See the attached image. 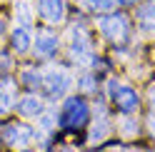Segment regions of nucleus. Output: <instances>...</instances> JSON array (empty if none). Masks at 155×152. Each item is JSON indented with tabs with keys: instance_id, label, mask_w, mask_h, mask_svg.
Here are the masks:
<instances>
[{
	"instance_id": "20e7f679",
	"label": "nucleus",
	"mask_w": 155,
	"mask_h": 152,
	"mask_svg": "<svg viewBox=\"0 0 155 152\" xmlns=\"http://www.w3.org/2000/svg\"><path fill=\"white\" fill-rule=\"evenodd\" d=\"M110 92H113V102L118 105V110H123V112H135L138 110L140 97H138V92H135L133 87L110 82Z\"/></svg>"
},
{
	"instance_id": "6e6552de",
	"label": "nucleus",
	"mask_w": 155,
	"mask_h": 152,
	"mask_svg": "<svg viewBox=\"0 0 155 152\" xmlns=\"http://www.w3.org/2000/svg\"><path fill=\"white\" fill-rule=\"evenodd\" d=\"M55 50H58V37H55V35H50V33L38 35V40H35V52L40 55V58H50Z\"/></svg>"
},
{
	"instance_id": "39448f33",
	"label": "nucleus",
	"mask_w": 155,
	"mask_h": 152,
	"mask_svg": "<svg viewBox=\"0 0 155 152\" xmlns=\"http://www.w3.org/2000/svg\"><path fill=\"white\" fill-rule=\"evenodd\" d=\"M30 140H33V130L28 125H23V122H20V125L15 122V125H10L5 130V142L10 147H28Z\"/></svg>"
},
{
	"instance_id": "1a4fd4ad",
	"label": "nucleus",
	"mask_w": 155,
	"mask_h": 152,
	"mask_svg": "<svg viewBox=\"0 0 155 152\" xmlns=\"http://www.w3.org/2000/svg\"><path fill=\"white\" fill-rule=\"evenodd\" d=\"M13 105H15V85L13 80H3L0 82V115H5Z\"/></svg>"
},
{
	"instance_id": "0eeeda50",
	"label": "nucleus",
	"mask_w": 155,
	"mask_h": 152,
	"mask_svg": "<svg viewBox=\"0 0 155 152\" xmlns=\"http://www.w3.org/2000/svg\"><path fill=\"white\" fill-rule=\"evenodd\" d=\"M70 50H73V58L75 60H80L85 62L90 58V43H88V37H85V33L80 30H73V45H70Z\"/></svg>"
},
{
	"instance_id": "dca6fc26",
	"label": "nucleus",
	"mask_w": 155,
	"mask_h": 152,
	"mask_svg": "<svg viewBox=\"0 0 155 152\" xmlns=\"http://www.w3.org/2000/svg\"><path fill=\"white\" fill-rule=\"evenodd\" d=\"M15 10L18 13H20V20L28 25V23H30V8H28V3H25V0H20V3H18L15 5Z\"/></svg>"
},
{
	"instance_id": "9b49d317",
	"label": "nucleus",
	"mask_w": 155,
	"mask_h": 152,
	"mask_svg": "<svg viewBox=\"0 0 155 152\" xmlns=\"http://www.w3.org/2000/svg\"><path fill=\"white\" fill-rule=\"evenodd\" d=\"M138 20L145 30H155V0L145 3L140 10H138Z\"/></svg>"
},
{
	"instance_id": "2eb2a0df",
	"label": "nucleus",
	"mask_w": 155,
	"mask_h": 152,
	"mask_svg": "<svg viewBox=\"0 0 155 152\" xmlns=\"http://www.w3.org/2000/svg\"><path fill=\"white\" fill-rule=\"evenodd\" d=\"M105 135H108V122L100 117L98 122H95L93 132H90V142H100V140H105Z\"/></svg>"
},
{
	"instance_id": "6ab92c4d",
	"label": "nucleus",
	"mask_w": 155,
	"mask_h": 152,
	"mask_svg": "<svg viewBox=\"0 0 155 152\" xmlns=\"http://www.w3.org/2000/svg\"><path fill=\"white\" fill-rule=\"evenodd\" d=\"M125 3H133V0H125Z\"/></svg>"
},
{
	"instance_id": "ddd939ff",
	"label": "nucleus",
	"mask_w": 155,
	"mask_h": 152,
	"mask_svg": "<svg viewBox=\"0 0 155 152\" xmlns=\"http://www.w3.org/2000/svg\"><path fill=\"white\" fill-rule=\"evenodd\" d=\"M88 5L95 13H110L118 8V0H88Z\"/></svg>"
},
{
	"instance_id": "f257e3e1",
	"label": "nucleus",
	"mask_w": 155,
	"mask_h": 152,
	"mask_svg": "<svg viewBox=\"0 0 155 152\" xmlns=\"http://www.w3.org/2000/svg\"><path fill=\"white\" fill-rule=\"evenodd\" d=\"M88 122V102L83 97H70L63 105V112H60V125L68 127V130H78Z\"/></svg>"
},
{
	"instance_id": "a211bd4d",
	"label": "nucleus",
	"mask_w": 155,
	"mask_h": 152,
	"mask_svg": "<svg viewBox=\"0 0 155 152\" xmlns=\"http://www.w3.org/2000/svg\"><path fill=\"white\" fill-rule=\"evenodd\" d=\"M150 95H153V105H155V87H153V90H150Z\"/></svg>"
},
{
	"instance_id": "f8f14e48",
	"label": "nucleus",
	"mask_w": 155,
	"mask_h": 152,
	"mask_svg": "<svg viewBox=\"0 0 155 152\" xmlns=\"http://www.w3.org/2000/svg\"><path fill=\"white\" fill-rule=\"evenodd\" d=\"M13 47L18 52H25L28 47H30V30H28V27H18V30L13 33Z\"/></svg>"
},
{
	"instance_id": "9d476101",
	"label": "nucleus",
	"mask_w": 155,
	"mask_h": 152,
	"mask_svg": "<svg viewBox=\"0 0 155 152\" xmlns=\"http://www.w3.org/2000/svg\"><path fill=\"white\" fill-rule=\"evenodd\" d=\"M18 110H20V115H25V117H38V115L43 112V102H40V97H33V95H28V97L20 100Z\"/></svg>"
},
{
	"instance_id": "423d86ee",
	"label": "nucleus",
	"mask_w": 155,
	"mask_h": 152,
	"mask_svg": "<svg viewBox=\"0 0 155 152\" xmlns=\"http://www.w3.org/2000/svg\"><path fill=\"white\" fill-rule=\"evenodd\" d=\"M38 10L48 23H63L65 17V0H38Z\"/></svg>"
},
{
	"instance_id": "4468645a",
	"label": "nucleus",
	"mask_w": 155,
	"mask_h": 152,
	"mask_svg": "<svg viewBox=\"0 0 155 152\" xmlns=\"http://www.w3.org/2000/svg\"><path fill=\"white\" fill-rule=\"evenodd\" d=\"M23 82L28 87H38V85H43V75L38 70H33V68H25L23 70Z\"/></svg>"
},
{
	"instance_id": "f03ea898",
	"label": "nucleus",
	"mask_w": 155,
	"mask_h": 152,
	"mask_svg": "<svg viewBox=\"0 0 155 152\" xmlns=\"http://www.w3.org/2000/svg\"><path fill=\"white\" fill-rule=\"evenodd\" d=\"M98 27H100V33L108 37V40H113V43H123L125 37H128V20H125V15L113 13L108 17H100Z\"/></svg>"
},
{
	"instance_id": "7ed1b4c3",
	"label": "nucleus",
	"mask_w": 155,
	"mask_h": 152,
	"mask_svg": "<svg viewBox=\"0 0 155 152\" xmlns=\"http://www.w3.org/2000/svg\"><path fill=\"white\" fill-rule=\"evenodd\" d=\"M43 87H45V95L48 97H63L70 87V75L60 68H53L50 72H45L43 78Z\"/></svg>"
},
{
	"instance_id": "f3484780",
	"label": "nucleus",
	"mask_w": 155,
	"mask_h": 152,
	"mask_svg": "<svg viewBox=\"0 0 155 152\" xmlns=\"http://www.w3.org/2000/svg\"><path fill=\"white\" fill-rule=\"evenodd\" d=\"M58 152H73L70 147H60V150H58Z\"/></svg>"
}]
</instances>
